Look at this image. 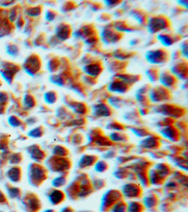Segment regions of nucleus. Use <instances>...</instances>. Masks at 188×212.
I'll return each instance as SVG.
<instances>
[{"mask_svg":"<svg viewBox=\"0 0 188 212\" xmlns=\"http://www.w3.org/2000/svg\"><path fill=\"white\" fill-rule=\"evenodd\" d=\"M163 132V134L165 137H167L168 139H173L175 137V134H176V130H175V128H173L172 129V127H167V128H165V129L162 131Z\"/></svg>","mask_w":188,"mask_h":212,"instance_id":"aec40b11","label":"nucleus"},{"mask_svg":"<svg viewBox=\"0 0 188 212\" xmlns=\"http://www.w3.org/2000/svg\"><path fill=\"white\" fill-rule=\"evenodd\" d=\"M155 202H156V200L154 199V198H152V199H150V196H147V197L144 199L145 206H149V207L155 206V205H154V204H155Z\"/></svg>","mask_w":188,"mask_h":212,"instance_id":"a878e982","label":"nucleus"},{"mask_svg":"<svg viewBox=\"0 0 188 212\" xmlns=\"http://www.w3.org/2000/svg\"><path fill=\"white\" fill-rule=\"evenodd\" d=\"M58 148L59 149V151H61V150L63 149V147H59V146H58ZM56 155H59V156H63V154H62V153H60V152H56Z\"/></svg>","mask_w":188,"mask_h":212,"instance_id":"c756f323","label":"nucleus"},{"mask_svg":"<svg viewBox=\"0 0 188 212\" xmlns=\"http://www.w3.org/2000/svg\"><path fill=\"white\" fill-rule=\"evenodd\" d=\"M128 89L127 84H125L122 81H117L114 83H111L109 85V90L112 93H126V90Z\"/></svg>","mask_w":188,"mask_h":212,"instance_id":"423d86ee","label":"nucleus"},{"mask_svg":"<svg viewBox=\"0 0 188 212\" xmlns=\"http://www.w3.org/2000/svg\"><path fill=\"white\" fill-rule=\"evenodd\" d=\"M0 96H1V93H0ZM1 98H7V96L5 95V94H4V95H3V96H2ZM0 101H1V102H2V101H3V99H1V100H0Z\"/></svg>","mask_w":188,"mask_h":212,"instance_id":"7c9ffc66","label":"nucleus"},{"mask_svg":"<svg viewBox=\"0 0 188 212\" xmlns=\"http://www.w3.org/2000/svg\"><path fill=\"white\" fill-rule=\"evenodd\" d=\"M165 95L167 96V90H161L158 88L150 90V98L154 102L163 100V98H165Z\"/></svg>","mask_w":188,"mask_h":212,"instance_id":"0eeeda50","label":"nucleus"},{"mask_svg":"<svg viewBox=\"0 0 188 212\" xmlns=\"http://www.w3.org/2000/svg\"><path fill=\"white\" fill-rule=\"evenodd\" d=\"M122 192L127 198H135L139 194V192H140V189L135 184L129 183L123 186Z\"/></svg>","mask_w":188,"mask_h":212,"instance_id":"20e7f679","label":"nucleus"},{"mask_svg":"<svg viewBox=\"0 0 188 212\" xmlns=\"http://www.w3.org/2000/svg\"><path fill=\"white\" fill-rule=\"evenodd\" d=\"M35 106V100L32 95L30 94H25L24 96V108L26 109L32 108Z\"/></svg>","mask_w":188,"mask_h":212,"instance_id":"f3484780","label":"nucleus"},{"mask_svg":"<svg viewBox=\"0 0 188 212\" xmlns=\"http://www.w3.org/2000/svg\"><path fill=\"white\" fill-rule=\"evenodd\" d=\"M40 68V60L37 56H29L25 60L24 69L29 75H34L37 71H39Z\"/></svg>","mask_w":188,"mask_h":212,"instance_id":"f257e3e1","label":"nucleus"},{"mask_svg":"<svg viewBox=\"0 0 188 212\" xmlns=\"http://www.w3.org/2000/svg\"><path fill=\"white\" fill-rule=\"evenodd\" d=\"M44 212H54L53 210H50V209H48V210H46V211H44Z\"/></svg>","mask_w":188,"mask_h":212,"instance_id":"2f4dec72","label":"nucleus"},{"mask_svg":"<svg viewBox=\"0 0 188 212\" xmlns=\"http://www.w3.org/2000/svg\"><path fill=\"white\" fill-rule=\"evenodd\" d=\"M93 158H94V157H92V156H85L84 160L82 158L80 161V165L82 166L81 168H86V167H88V166H89L94 161Z\"/></svg>","mask_w":188,"mask_h":212,"instance_id":"412c9836","label":"nucleus"},{"mask_svg":"<svg viewBox=\"0 0 188 212\" xmlns=\"http://www.w3.org/2000/svg\"><path fill=\"white\" fill-rule=\"evenodd\" d=\"M146 58L150 63L161 64L165 62L164 60L167 59V53L162 49H155V50H152L147 53Z\"/></svg>","mask_w":188,"mask_h":212,"instance_id":"f03ea898","label":"nucleus"},{"mask_svg":"<svg viewBox=\"0 0 188 212\" xmlns=\"http://www.w3.org/2000/svg\"><path fill=\"white\" fill-rule=\"evenodd\" d=\"M61 212H73L70 207H65V209H63Z\"/></svg>","mask_w":188,"mask_h":212,"instance_id":"c85d7f7f","label":"nucleus"},{"mask_svg":"<svg viewBox=\"0 0 188 212\" xmlns=\"http://www.w3.org/2000/svg\"><path fill=\"white\" fill-rule=\"evenodd\" d=\"M106 169H107V164L105 163L104 161L100 160V161H98L97 163L95 164V170H96V172H98V173H103Z\"/></svg>","mask_w":188,"mask_h":212,"instance_id":"4be33fe9","label":"nucleus"},{"mask_svg":"<svg viewBox=\"0 0 188 212\" xmlns=\"http://www.w3.org/2000/svg\"><path fill=\"white\" fill-rule=\"evenodd\" d=\"M112 209V212H124V209H125V206H124L123 203H120V202H118L116 203L115 205H113Z\"/></svg>","mask_w":188,"mask_h":212,"instance_id":"5701e85b","label":"nucleus"},{"mask_svg":"<svg viewBox=\"0 0 188 212\" xmlns=\"http://www.w3.org/2000/svg\"><path fill=\"white\" fill-rule=\"evenodd\" d=\"M28 135L32 138H40L43 135V130L41 127L33 128V129H31L28 132Z\"/></svg>","mask_w":188,"mask_h":212,"instance_id":"a211bd4d","label":"nucleus"},{"mask_svg":"<svg viewBox=\"0 0 188 212\" xmlns=\"http://www.w3.org/2000/svg\"><path fill=\"white\" fill-rule=\"evenodd\" d=\"M159 41L162 43V44L165 45V46H169V45H171L172 44H174V39H173V37L170 36L169 34H160L159 36Z\"/></svg>","mask_w":188,"mask_h":212,"instance_id":"ddd939ff","label":"nucleus"},{"mask_svg":"<svg viewBox=\"0 0 188 212\" xmlns=\"http://www.w3.org/2000/svg\"><path fill=\"white\" fill-rule=\"evenodd\" d=\"M182 47L183 49H182V52H183V54L184 55V56H187V54H186V41H184L183 43V44H182Z\"/></svg>","mask_w":188,"mask_h":212,"instance_id":"cd10ccee","label":"nucleus"},{"mask_svg":"<svg viewBox=\"0 0 188 212\" xmlns=\"http://www.w3.org/2000/svg\"><path fill=\"white\" fill-rule=\"evenodd\" d=\"M95 108V113L96 115L99 116H109L110 115V110L107 106H105L104 104H101L99 106H97Z\"/></svg>","mask_w":188,"mask_h":212,"instance_id":"4468645a","label":"nucleus"},{"mask_svg":"<svg viewBox=\"0 0 188 212\" xmlns=\"http://www.w3.org/2000/svg\"><path fill=\"white\" fill-rule=\"evenodd\" d=\"M141 210V205L139 203L132 202L127 206V212H140Z\"/></svg>","mask_w":188,"mask_h":212,"instance_id":"6ab92c4d","label":"nucleus"},{"mask_svg":"<svg viewBox=\"0 0 188 212\" xmlns=\"http://www.w3.org/2000/svg\"><path fill=\"white\" fill-rule=\"evenodd\" d=\"M44 101L48 104H54L58 99V95L54 90H49V92L44 93Z\"/></svg>","mask_w":188,"mask_h":212,"instance_id":"dca6fc26","label":"nucleus"},{"mask_svg":"<svg viewBox=\"0 0 188 212\" xmlns=\"http://www.w3.org/2000/svg\"><path fill=\"white\" fill-rule=\"evenodd\" d=\"M65 183V178L62 176H58V177H56V178L53 181V185H54L55 187H60V186H62V185Z\"/></svg>","mask_w":188,"mask_h":212,"instance_id":"393cba45","label":"nucleus"},{"mask_svg":"<svg viewBox=\"0 0 188 212\" xmlns=\"http://www.w3.org/2000/svg\"><path fill=\"white\" fill-rule=\"evenodd\" d=\"M36 168H33L32 169V175H31V177L34 181H41L43 178H44V171L43 169L40 168V166H35Z\"/></svg>","mask_w":188,"mask_h":212,"instance_id":"9b49d317","label":"nucleus"},{"mask_svg":"<svg viewBox=\"0 0 188 212\" xmlns=\"http://www.w3.org/2000/svg\"><path fill=\"white\" fill-rule=\"evenodd\" d=\"M160 81L165 87H171L176 83V77L170 73H162L160 75Z\"/></svg>","mask_w":188,"mask_h":212,"instance_id":"39448f33","label":"nucleus"},{"mask_svg":"<svg viewBox=\"0 0 188 212\" xmlns=\"http://www.w3.org/2000/svg\"><path fill=\"white\" fill-rule=\"evenodd\" d=\"M64 199V194L62 191H53L51 192V194L49 195V200H50V202L53 204V205H58V204L61 203Z\"/></svg>","mask_w":188,"mask_h":212,"instance_id":"9d476101","label":"nucleus"},{"mask_svg":"<svg viewBox=\"0 0 188 212\" xmlns=\"http://www.w3.org/2000/svg\"><path fill=\"white\" fill-rule=\"evenodd\" d=\"M117 194H119L118 191H109L106 193L104 195V199H103V206H104L106 204V206H110L112 204H115L117 201L116 197H118Z\"/></svg>","mask_w":188,"mask_h":212,"instance_id":"1a4fd4ad","label":"nucleus"},{"mask_svg":"<svg viewBox=\"0 0 188 212\" xmlns=\"http://www.w3.org/2000/svg\"><path fill=\"white\" fill-rule=\"evenodd\" d=\"M56 30H61V32H56V36L59 40H67V38L70 37V33H71V29L70 26L67 25H59Z\"/></svg>","mask_w":188,"mask_h":212,"instance_id":"6e6552de","label":"nucleus"},{"mask_svg":"<svg viewBox=\"0 0 188 212\" xmlns=\"http://www.w3.org/2000/svg\"><path fill=\"white\" fill-rule=\"evenodd\" d=\"M52 15H53V16H56V13L53 10H47L46 17H45V18H46V20H48V21H53V20H54V18L52 17Z\"/></svg>","mask_w":188,"mask_h":212,"instance_id":"bb28decb","label":"nucleus"},{"mask_svg":"<svg viewBox=\"0 0 188 212\" xmlns=\"http://www.w3.org/2000/svg\"><path fill=\"white\" fill-rule=\"evenodd\" d=\"M9 122L11 126H14V127H17L21 124V121L19 120L16 116H10V119H9Z\"/></svg>","mask_w":188,"mask_h":212,"instance_id":"b1692460","label":"nucleus"},{"mask_svg":"<svg viewBox=\"0 0 188 212\" xmlns=\"http://www.w3.org/2000/svg\"><path fill=\"white\" fill-rule=\"evenodd\" d=\"M167 19L162 17H154L149 22L150 32H159L161 30L167 28Z\"/></svg>","mask_w":188,"mask_h":212,"instance_id":"7ed1b4c3","label":"nucleus"},{"mask_svg":"<svg viewBox=\"0 0 188 212\" xmlns=\"http://www.w3.org/2000/svg\"><path fill=\"white\" fill-rule=\"evenodd\" d=\"M7 175L9 176V178L13 181V182H18L21 179V173L20 169L17 167H13L9 170V172L7 173Z\"/></svg>","mask_w":188,"mask_h":212,"instance_id":"f8f14e48","label":"nucleus"},{"mask_svg":"<svg viewBox=\"0 0 188 212\" xmlns=\"http://www.w3.org/2000/svg\"><path fill=\"white\" fill-rule=\"evenodd\" d=\"M34 148H35V150H31V152H28L30 155H31V157L33 158V160H35V161H40V160H43V158L44 157V154L43 153V151H40L39 149V147H37V146H34Z\"/></svg>","mask_w":188,"mask_h":212,"instance_id":"2eb2a0df","label":"nucleus"}]
</instances>
